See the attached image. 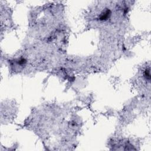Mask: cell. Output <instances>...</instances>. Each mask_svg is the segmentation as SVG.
<instances>
[{
  "mask_svg": "<svg viewBox=\"0 0 151 151\" xmlns=\"http://www.w3.org/2000/svg\"><path fill=\"white\" fill-rule=\"evenodd\" d=\"M144 76L146 77L147 80H148L149 82L151 80V74H150V68H148L145 69L144 72Z\"/></svg>",
  "mask_w": 151,
  "mask_h": 151,
  "instance_id": "2",
  "label": "cell"
},
{
  "mask_svg": "<svg viewBox=\"0 0 151 151\" xmlns=\"http://www.w3.org/2000/svg\"><path fill=\"white\" fill-rule=\"evenodd\" d=\"M110 14H111L110 11L109 10H106L105 11H104V13L103 14H101V15L100 17V19L101 20H106L108 18H109Z\"/></svg>",
  "mask_w": 151,
  "mask_h": 151,
  "instance_id": "1",
  "label": "cell"
}]
</instances>
